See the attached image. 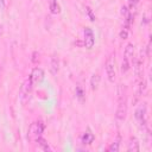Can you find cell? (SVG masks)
<instances>
[{
    "instance_id": "obj_19",
    "label": "cell",
    "mask_w": 152,
    "mask_h": 152,
    "mask_svg": "<svg viewBox=\"0 0 152 152\" xmlns=\"http://www.w3.org/2000/svg\"><path fill=\"white\" fill-rule=\"evenodd\" d=\"M138 2H139V0H129V7L131 8H134Z\"/></svg>"
},
{
    "instance_id": "obj_6",
    "label": "cell",
    "mask_w": 152,
    "mask_h": 152,
    "mask_svg": "<svg viewBox=\"0 0 152 152\" xmlns=\"http://www.w3.org/2000/svg\"><path fill=\"white\" fill-rule=\"evenodd\" d=\"M30 80L32 82V84H38L44 80V70L42 68H34L31 71L30 75Z\"/></svg>"
},
{
    "instance_id": "obj_8",
    "label": "cell",
    "mask_w": 152,
    "mask_h": 152,
    "mask_svg": "<svg viewBox=\"0 0 152 152\" xmlns=\"http://www.w3.org/2000/svg\"><path fill=\"white\" fill-rule=\"evenodd\" d=\"M127 150H128V151H139V150H140L139 141L137 140V138H134V137H131V138H129V142H128Z\"/></svg>"
},
{
    "instance_id": "obj_15",
    "label": "cell",
    "mask_w": 152,
    "mask_h": 152,
    "mask_svg": "<svg viewBox=\"0 0 152 152\" xmlns=\"http://www.w3.org/2000/svg\"><path fill=\"white\" fill-rule=\"evenodd\" d=\"M50 65H51V66H50L51 72H52L53 75H56L57 71H58V58L52 57V59H51V64H50Z\"/></svg>"
},
{
    "instance_id": "obj_2",
    "label": "cell",
    "mask_w": 152,
    "mask_h": 152,
    "mask_svg": "<svg viewBox=\"0 0 152 152\" xmlns=\"http://www.w3.org/2000/svg\"><path fill=\"white\" fill-rule=\"evenodd\" d=\"M104 69H106V75L109 82H114L115 81V76H116V71H115V55L112 53L108 56L106 64H104Z\"/></svg>"
},
{
    "instance_id": "obj_11",
    "label": "cell",
    "mask_w": 152,
    "mask_h": 152,
    "mask_svg": "<svg viewBox=\"0 0 152 152\" xmlns=\"http://www.w3.org/2000/svg\"><path fill=\"white\" fill-rule=\"evenodd\" d=\"M49 8H50L51 13H53V14H58L61 12V7H59V4L57 2V0H49Z\"/></svg>"
},
{
    "instance_id": "obj_3",
    "label": "cell",
    "mask_w": 152,
    "mask_h": 152,
    "mask_svg": "<svg viewBox=\"0 0 152 152\" xmlns=\"http://www.w3.org/2000/svg\"><path fill=\"white\" fill-rule=\"evenodd\" d=\"M32 82L30 78L25 80L24 83L21 84L20 87V91H19V97H20V101L23 103H26L30 99V95H31V90H32Z\"/></svg>"
},
{
    "instance_id": "obj_10",
    "label": "cell",
    "mask_w": 152,
    "mask_h": 152,
    "mask_svg": "<svg viewBox=\"0 0 152 152\" xmlns=\"http://www.w3.org/2000/svg\"><path fill=\"white\" fill-rule=\"evenodd\" d=\"M93 141H94V134L88 129V131L84 132L83 135H82V142L86 144V145H89V144H91Z\"/></svg>"
},
{
    "instance_id": "obj_1",
    "label": "cell",
    "mask_w": 152,
    "mask_h": 152,
    "mask_svg": "<svg viewBox=\"0 0 152 152\" xmlns=\"http://www.w3.org/2000/svg\"><path fill=\"white\" fill-rule=\"evenodd\" d=\"M127 115V97L125 94H120L119 101H118V108L115 112V119L119 122L125 121Z\"/></svg>"
},
{
    "instance_id": "obj_21",
    "label": "cell",
    "mask_w": 152,
    "mask_h": 152,
    "mask_svg": "<svg viewBox=\"0 0 152 152\" xmlns=\"http://www.w3.org/2000/svg\"><path fill=\"white\" fill-rule=\"evenodd\" d=\"M1 75H2V71H1V68H0V81H1Z\"/></svg>"
},
{
    "instance_id": "obj_12",
    "label": "cell",
    "mask_w": 152,
    "mask_h": 152,
    "mask_svg": "<svg viewBox=\"0 0 152 152\" xmlns=\"http://www.w3.org/2000/svg\"><path fill=\"white\" fill-rule=\"evenodd\" d=\"M129 68H131V58L124 56V59H122V63H121V72L126 74L129 70Z\"/></svg>"
},
{
    "instance_id": "obj_17",
    "label": "cell",
    "mask_w": 152,
    "mask_h": 152,
    "mask_svg": "<svg viewBox=\"0 0 152 152\" xmlns=\"http://www.w3.org/2000/svg\"><path fill=\"white\" fill-rule=\"evenodd\" d=\"M146 88H147V86H146V81H141L140 82V86H139V94L140 95H144L145 94V91H146Z\"/></svg>"
},
{
    "instance_id": "obj_9",
    "label": "cell",
    "mask_w": 152,
    "mask_h": 152,
    "mask_svg": "<svg viewBox=\"0 0 152 152\" xmlns=\"http://www.w3.org/2000/svg\"><path fill=\"white\" fill-rule=\"evenodd\" d=\"M100 80H101V77H100V75L97 72L91 76V78H90V88H91V90H96L99 88Z\"/></svg>"
},
{
    "instance_id": "obj_13",
    "label": "cell",
    "mask_w": 152,
    "mask_h": 152,
    "mask_svg": "<svg viewBox=\"0 0 152 152\" xmlns=\"http://www.w3.org/2000/svg\"><path fill=\"white\" fill-rule=\"evenodd\" d=\"M133 53H134V45L132 43H128L125 48V53L124 56L125 57H128V58H132L133 57Z\"/></svg>"
},
{
    "instance_id": "obj_20",
    "label": "cell",
    "mask_w": 152,
    "mask_h": 152,
    "mask_svg": "<svg viewBox=\"0 0 152 152\" xmlns=\"http://www.w3.org/2000/svg\"><path fill=\"white\" fill-rule=\"evenodd\" d=\"M4 4H5V0H0V7H2Z\"/></svg>"
},
{
    "instance_id": "obj_5",
    "label": "cell",
    "mask_w": 152,
    "mask_h": 152,
    "mask_svg": "<svg viewBox=\"0 0 152 152\" xmlns=\"http://www.w3.org/2000/svg\"><path fill=\"white\" fill-rule=\"evenodd\" d=\"M147 108H146V103L140 104L137 110H135V119L137 122L141 126V127H146V122H147Z\"/></svg>"
},
{
    "instance_id": "obj_7",
    "label": "cell",
    "mask_w": 152,
    "mask_h": 152,
    "mask_svg": "<svg viewBox=\"0 0 152 152\" xmlns=\"http://www.w3.org/2000/svg\"><path fill=\"white\" fill-rule=\"evenodd\" d=\"M95 44V38H94V33L89 27L84 28V46L87 49H91Z\"/></svg>"
},
{
    "instance_id": "obj_18",
    "label": "cell",
    "mask_w": 152,
    "mask_h": 152,
    "mask_svg": "<svg viewBox=\"0 0 152 152\" xmlns=\"http://www.w3.org/2000/svg\"><path fill=\"white\" fill-rule=\"evenodd\" d=\"M128 31H129V30H127V28H122V30L120 31V38H121V39H127V37H128Z\"/></svg>"
},
{
    "instance_id": "obj_16",
    "label": "cell",
    "mask_w": 152,
    "mask_h": 152,
    "mask_svg": "<svg viewBox=\"0 0 152 152\" xmlns=\"http://www.w3.org/2000/svg\"><path fill=\"white\" fill-rule=\"evenodd\" d=\"M119 148H120V141H119V140H115V141L112 142L110 146L108 147V150H109L110 152H118Z\"/></svg>"
},
{
    "instance_id": "obj_4",
    "label": "cell",
    "mask_w": 152,
    "mask_h": 152,
    "mask_svg": "<svg viewBox=\"0 0 152 152\" xmlns=\"http://www.w3.org/2000/svg\"><path fill=\"white\" fill-rule=\"evenodd\" d=\"M44 128H45V126L40 121L31 124V126L28 128V138L32 139V140L38 139L39 137H42V133L44 132Z\"/></svg>"
},
{
    "instance_id": "obj_14",
    "label": "cell",
    "mask_w": 152,
    "mask_h": 152,
    "mask_svg": "<svg viewBox=\"0 0 152 152\" xmlns=\"http://www.w3.org/2000/svg\"><path fill=\"white\" fill-rule=\"evenodd\" d=\"M36 142L39 145V147H40V150H43V151H49L50 150V146H49V144L45 141V139H43L42 137H39L38 139H36Z\"/></svg>"
}]
</instances>
